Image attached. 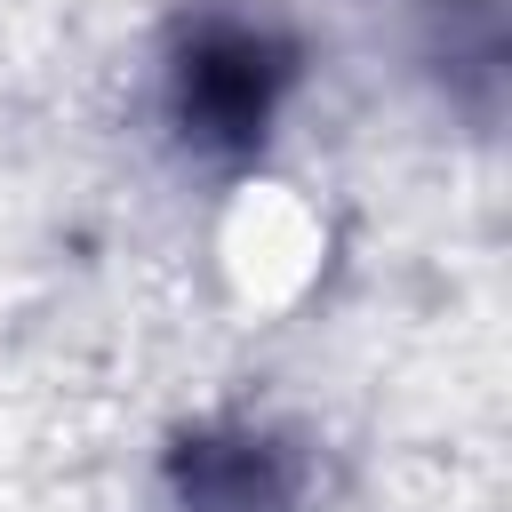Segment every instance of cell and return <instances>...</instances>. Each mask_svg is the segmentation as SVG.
Instances as JSON below:
<instances>
[{
	"label": "cell",
	"mask_w": 512,
	"mask_h": 512,
	"mask_svg": "<svg viewBox=\"0 0 512 512\" xmlns=\"http://www.w3.org/2000/svg\"><path fill=\"white\" fill-rule=\"evenodd\" d=\"M296 80V48L248 16H200L168 56V120L200 160H248Z\"/></svg>",
	"instance_id": "obj_1"
},
{
	"label": "cell",
	"mask_w": 512,
	"mask_h": 512,
	"mask_svg": "<svg viewBox=\"0 0 512 512\" xmlns=\"http://www.w3.org/2000/svg\"><path fill=\"white\" fill-rule=\"evenodd\" d=\"M176 512H296V464L264 432H192L168 456Z\"/></svg>",
	"instance_id": "obj_2"
}]
</instances>
